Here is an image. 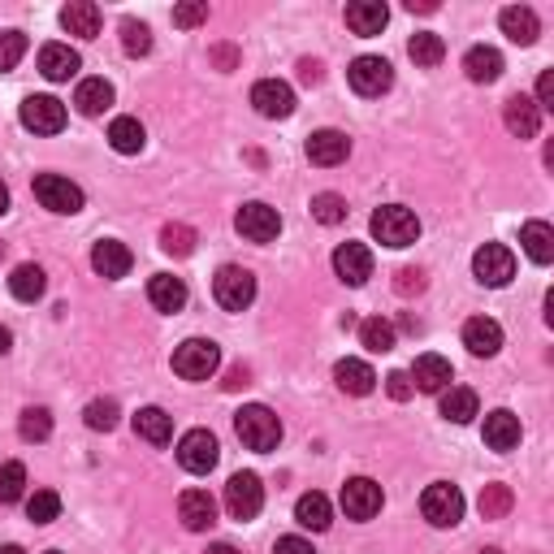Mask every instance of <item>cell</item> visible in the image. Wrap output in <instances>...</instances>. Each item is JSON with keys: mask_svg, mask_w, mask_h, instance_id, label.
<instances>
[{"mask_svg": "<svg viewBox=\"0 0 554 554\" xmlns=\"http://www.w3.org/2000/svg\"><path fill=\"white\" fill-rule=\"evenodd\" d=\"M26 494V468L18 459H9V464H0V503H18Z\"/></svg>", "mask_w": 554, "mask_h": 554, "instance_id": "cell-43", "label": "cell"}, {"mask_svg": "<svg viewBox=\"0 0 554 554\" xmlns=\"http://www.w3.org/2000/svg\"><path fill=\"white\" fill-rule=\"evenodd\" d=\"M217 459H221V446H217V438L208 429H191V433H182V438H178V464L187 472H195V477L213 472Z\"/></svg>", "mask_w": 554, "mask_h": 554, "instance_id": "cell-9", "label": "cell"}, {"mask_svg": "<svg viewBox=\"0 0 554 554\" xmlns=\"http://www.w3.org/2000/svg\"><path fill=\"white\" fill-rule=\"evenodd\" d=\"M234 226H239V234H243V239H252V243H273L277 234H282V217H277V208L256 200V204H243L239 208Z\"/></svg>", "mask_w": 554, "mask_h": 554, "instance_id": "cell-12", "label": "cell"}, {"mask_svg": "<svg viewBox=\"0 0 554 554\" xmlns=\"http://www.w3.org/2000/svg\"><path fill=\"white\" fill-rule=\"evenodd\" d=\"M204 554H239V550H234V546H230V542H217V546H208V550H204Z\"/></svg>", "mask_w": 554, "mask_h": 554, "instance_id": "cell-56", "label": "cell"}, {"mask_svg": "<svg viewBox=\"0 0 554 554\" xmlns=\"http://www.w3.org/2000/svg\"><path fill=\"white\" fill-rule=\"evenodd\" d=\"M299 78H303V83H321V65H316V61H303V65H299Z\"/></svg>", "mask_w": 554, "mask_h": 554, "instance_id": "cell-53", "label": "cell"}, {"mask_svg": "<svg viewBox=\"0 0 554 554\" xmlns=\"http://www.w3.org/2000/svg\"><path fill=\"white\" fill-rule=\"evenodd\" d=\"M472 273H477L481 286H507L511 277H516V256H511V247L503 243H485L477 256H472Z\"/></svg>", "mask_w": 554, "mask_h": 554, "instance_id": "cell-10", "label": "cell"}, {"mask_svg": "<svg viewBox=\"0 0 554 554\" xmlns=\"http://www.w3.org/2000/svg\"><path fill=\"white\" fill-rule=\"evenodd\" d=\"M122 48H126V57H148V52H152V31H148V22L126 18V22H122Z\"/></svg>", "mask_w": 554, "mask_h": 554, "instance_id": "cell-42", "label": "cell"}, {"mask_svg": "<svg viewBox=\"0 0 554 554\" xmlns=\"http://www.w3.org/2000/svg\"><path fill=\"white\" fill-rule=\"evenodd\" d=\"M161 247L169 256H191L195 252V230L191 226H165L161 230Z\"/></svg>", "mask_w": 554, "mask_h": 554, "instance_id": "cell-46", "label": "cell"}, {"mask_svg": "<svg viewBox=\"0 0 554 554\" xmlns=\"http://www.w3.org/2000/svg\"><path fill=\"white\" fill-rule=\"evenodd\" d=\"M481 554H503V550H498V546H490V550H481Z\"/></svg>", "mask_w": 554, "mask_h": 554, "instance_id": "cell-60", "label": "cell"}, {"mask_svg": "<svg viewBox=\"0 0 554 554\" xmlns=\"http://www.w3.org/2000/svg\"><path fill=\"white\" fill-rule=\"evenodd\" d=\"M342 511H347L351 520H373L381 511V485L368 481V477H351L347 485H342Z\"/></svg>", "mask_w": 554, "mask_h": 554, "instance_id": "cell-14", "label": "cell"}, {"mask_svg": "<svg viewBox=\"0 0 554 554\" xmlns=\"http://www.w3.org/2000/svg\"><path fill=\"white\" fill-rule=\"evenodd\" d=\"M213 299H217L226 312L252 308V299H256V277L247 273L243 265H221L217 277H213Z\"/></svg>", "mask_w": 554, "mask_h": 554, "instance_id": "cell-6", "label": "cell"}, {"mask_svg": "<svg viewBox=\"0 0 554 554\" xmlns=\"http://www.w3.org/2000/svg\"><path fill=\"white\" fill-rule=\"evenodd\" d=\"M148 299L156 312H182L187 308V282L174 273H156L148 282Z\"/></svg>", "mask_w": 554, "mask_h": 554, "instance_id": "cell-26", "label": "cell"}, {"mask_svg": "<svg viewBox=\"0 0 554 554\" xmlns=\"http://www.w3.org/2000/svg\"><path fill=\"white\" fill-rule=\"evenodd\" d=\"M498 22H503V35L511 39V44H537V35H542V22H537V13L529 5H507L503 13H498Z\"/></svg>", "mask_w": 554, "mask_h": 554, "instance_id": "cell-21", "label": "cell"}, {"mask_svg": "<svg viewBox=\"0 0 554 554\" xmlns=\"http://www.w3.org/2000/svg\"><path fill=\"white\" fill-rule=\"evenodd\" d=\"M26 516H31L35 524H52L61 516V494L57 490H35L31 498H26Z\"/></svg>", "mask_w": 554, "mask_h": 554, "instance_id": "cell-41", "label": "cell"}, {"mask_svg": "<svg viewBox=\"0 0 554 554\" xmlns=\"http://www.w3.org/2000/svg\"><path fill=\"white\" fill-rule=\"evenodd\" d=\"M511 503H516V498H511L507 485H485L481 490V516L485 520H503L511 511Z\"/></svg>", "mask_w": 554, "mask_h": 554, "instance_id": "cell-44", "label": "cell"}, {"mask_svg": "<svg viewBox=\"0 0 554 554\" xmlns=\"http://www.w3.org/2000/svg\"><path fill=\"white\" fill-rule=\"evenodd\" d=\"M407 9H420V13H433L438 5H433V0H407Z\"/></svg>", "mask_w": 554, "mask_h": 554, "instance_id": "cell-55", "label": "cell"}, {"mask_svg": "<svg viewBox=\"0 0 554 554\" xmlns=\"http://www.w3.org/2000/svg\"><path fill=\"white\" fill-rule=\"evenodd\" d=\"M234 433H239V442L247 451H277V442H282V420H277L265 403H247L243 412H234Z\"/></svg>", "mask_w": 554, "mask_h": 554, "instance_id": "cell-1", "label": "cell"}, {"mask_svg": "<svg viewBox=\"0 0 554 554\" xmlns=\"http://www.w3.org/2000/svg\"><path fill=\"white\" fill-rule=\"evenodd\" d=\"M334 381H338L342 394H355V399H364V394H373L377 373L364 360H338L334 364Z\"/></svg>", "mask_w": 554, "mask_h": 554, "instance_id": "cell-27", "label": "cell"}, {"mask_svg": "<svg viewBox=\"0 0 554 554\" xmlns=\"http://www.w3.org/2000/svg\"><path fill=\"white\" fill-rule=\"evenodd\" d=\"M442 416L451 420V425H468V420H477V416H481V399H477V390H468V386H451V390H442Z\"/></svg>", "mask_w": 554, "mask_h": 554, "instance_id": "cell-30", "label": "cell"}, {"mask_svg": "<svg viewBox=\"0 0 554 554\" xmlns=\"http://www.w3.org/2000/svg\"><path fill=\"white\" fill-rule=\"evenodd\" d=\"M464 74L472 78V83H498V78H503V52L490 48V44L468 48V57H464Z\"/></svg>", "mask_w": 554, "mask_h": 554, "instance_id": "cell-28", "label": "cell"}, {"mask_svg": "<svg viewBox=\"0 0 554 554\" xmlns=\"http://www.w3.org/2000/svg\"><path fill=\"white\" fill-rule=\"evenodd\" d=\"M503 122L516 139H537V130H542V109H537L529 96H511L507 109H503Z\"/></svg>", "mask_w": 554, "mask_h": 554, "instance_id": "cell-23", "label": "cell"}, {"mask_svg": "<svg viewBox=\"0 0 554 554\" xmlns=\"http://www.w3.org/2000/svg\"><path fill=\"white\" fill-rule=\"evenodd\" d=\"M520 416H511L507 407H498V412L485 416V446L498 455H507V451H516L520 446Z\"/></svg>", "mask_w": 554, "mask_h": 554, "instance_id": "cell-18", "label": "cell"}, {"mask_svg": "<svg viewBox=\"0 0 554 554\" xmlns=\"http://www.w3.org/2000/svg\"><path fill=\"white\" fill-rule=\"evenodd\" d=\"M83 420H87V429H96V433H113L117 420H122V407H117L113 399H91Z\"/></svg>", "mask_w": 554, "mask_h": 554, "instance_id": "cell-39", "label": "cell"}, {"mask_svg": "<svg viewBox=\"0 0 554 554\" xmlns=\"http://www.w3.org/2000/svg\"><path fill=\"white\" fill-rule=\"evenodd\" d=\"M464 347L472 355H481V360H490V355H498V347H503V325L490 321V316H472L464 325Z\"/></svg>", "mask_w": 554, "mask_h": 554, "instance_id": "cell-20", "label": "cell"}, {"mask_svg": "<svg viewBox=\"0 0 554 554\" xmlns=\"http://www.w3.org/2000/svg\"><path fill=\"white\" fill-rule=\"evenodd\" d=\"M0 554H26L22 546H0Z\"/></svg>", "mask_w": 554, "mask_h": 554, "instance_id": "cell-59", "label": "cell"}, {"mask_svg": "<svg viewBox=\"0 0 554 554\" xmlns=\"http://www.w3.org/2000/svg\"><path fill=\"white\" fill-rule=\"evenodd\" d=\"M9 347H13V334H9V329H5V325H0V355H5Z\"/></svg>", "mask_w": 554, "mask_h": 554, "instance_id": "cell-57", "label": "cell"}, {"mask_svg": "<svg viewBox=\"0 0 554 554\" xmlns=\"http://www.w3.org/2000/svg\"><path fill=\"white\" fill-rule=\"evenodd\" d=\"M347 83L355 96H386V91L394 87V70H390V61L386 57H355L351 61V70H347Z\"/></svg>", "mask_w": 554, "mask_h": 554, "instance_id": "cell-8", "label": "cell"}, {"mask_svg": "<svg viewBox=\"0 0 554 554\" xmlns=\"http://www.w3.org/2000/svg\"><path fill=\"white\" fill-rule=\"evenodd\" d=\"M109 143H113V152H122V156H139L143 143H148V130L139 126V117H117L109 126Z\"/></svg>", "mask_w": 554, "mask_h": 554, "instance_id": "cell-34", "label": "cell"}, {"mask_svg": "<svg viewBox=\"0 0 554 554\" xmlns=\"http://www.w3.org/2000/svg\"><path fill=\"white\" fill-rule=\"evenodd\" d=\"M260 507H265V485H260L256 472H234L226 485V511L230 520H256Z\"/></svg>", "mask_w": 554, "mask_h": 554, "instance_id": "cell-7", "label": "cell"}, {"mask_svg": "<svg viewBox=\"0 0 554 554\" xmlns=\"http://www.w3.org/2000/svg\"><path fill=\"white\" fill-rule=\"evenodd\" d=\"M18 433H22V442H44L52 433V412L48 407H26L18 420Z\"/></svg>", "mask_w": 554, "mask_h": 554, "instance_id": "cell-40", "label": "cell"}, {"mask_svg": "<svg viewBox=\"0 0 554 554\" xmlns=\"http://www.w3.org/2000/svg\"><path fill=\"white\" fill-rule=\"evenodd\" d=\"M464 494H459V485L451 481H433L425 498H420V511H425V520L433 529H455L459 520H464Z\"/></svg>", "mask_w": 554, "mask_h": 554, "instance_id": "cell-4", "label": "cell"}, {"mask_svg": "<svg viewBox=\"0 0 554 554\" xmlns=\"http://www.w3.org/2000/svg\"><path fill=\"white\" fill-rule=\"evenodd\" d=\"M35 200L44 204L48 213L74 217V213H83L87 195H83V187H78V182L61 178V174H39V178H35Z\"/></svg>", "mask_w": 554, "mask_h": 554, "instance_id": "cell-5", "label": "cell"}, {"mask_svg": "<svg viewBox=\"0 0 554 554\" xmlns=\"http://www.w3.org/2000/svg\"><path fill=\"white\" fill-rule=\"evenodd\" d=\"M22 126L35 135H57L65 126V104L57 96H26L22 100Z\"/></svg>", "mask_w": 554, "mask_h": 554, "instance_id": "cell-13", "label": "cell"}, {"mask_svg": "<svg viewBox=\"0 0 554 554\" xmlns=\"http://www.w3.org/2000/svg\"><path fill=\"white\" fill-rule=\"evenodd\" d=\"M386 390H390V399H399V403H403V399H412V390H416V386H412V377H407L403 368H399V373H390V377H386Z\"/></svg>", "mask_w": 554, "mask_h": 554, "instance_id": "cell-49", "label": "cell"}, {"mask_svg": "<svg viewBox=\"0 0 554 554\" xmlns=\"http://www.w3.org/2000/svg\"><path fill=\"white\" fill-rule=\"evenodd\" d=\"M351 156V139L342 135V130H316L308 139V161L321 165V169H334Z\"/></svg>", "mask_w": 554, "mask_h": 554, "instance_id": "cell-17", "label": "cell"}, {"mask_svg": "<svg viewBox=\"0 0 554 554\" xmlns=\"http://www.w3.org/2000/svg\"><path fill=\"white\" fill-rule=\"evenodd\" d=\"M386 22H390V9L381 5V0H351L347 5V26L355 35H381L386 31Z\"/></svg>", "mask_w": 554, "mask_h": 554, "instance_id": "cell-25", "label": "cell"}, {"mask_svg": "<svg viewBox=\"0 0 554 554\" xmlns=\"http://www.w3.org/2000/svg\"><path fill=\"white\" fill-rule=\"evenodd\" d=\"M221 368V347L213 338H187L174 351V373L182 381H208Z\"/></svg>", "mask_w": 554, "mask_h": 554, "instance_id": "cell-3", "label": "cell"}, {"mask_svg": "<svg viewBox=\"0 0 554 554\" xmlns=\"http://www.w3.org/2000/svg\"><path fill=\"white\" fill-rule=\"evenodd\" d=\"M334 273L347 286H364L368 277H373V252H368L364 243H342L334 252Z\"/></svg>", "mask_w": 554, "mask_h": 554, "instance_id": "cell-16", "label": "cell"}, {"mask_svg": "<svg viewBox=\"0 0 554 554\" xmlns=\"http://www.w3.org/2000/svg\"><path fill=\"white\" fill-rule=\"evenodd\" d=\"M407 57H412L416 65H425V70H433V65H442V57H446L442 35H433V31L412 35V44H407Z\"/></svg>", "mask_w": 554, "mask_h": 554, "instance_id": "cell-37", "label": "cell"}, {"mask_svg": "<svg viewBox=\"0 0 554 554\" xmlns=\"http://www.w3.org/2000/svg\"><path fill=\"white\" fill-rule=\"evenodd\" d=\"M135 433L152 446H165L169 438H174V416H169L165 407H143V412L135 416Z\"/></svg>", "mask_w": 554, "mask_h": 554, "instance_id": "cell-32", "label": "cell"}, {"mask_svg": "<svg viewBox=\"0 0 554 554\" xmlns=\"http://www.w3.org/2000/svg\"><path fill=\"white\" fill-rule=\"evenodd\" d=\"M74 104H78L83 117H100L113 104V83L109 78H83L78 91H74Z\"/></svg>", "mask_w": 554, "mask_h": 554, "instance_id": "cell-31", "label": "cell"}, {"mask_svg": "<svg viewBox=\"0 0 554 554\" xmlns=\"http://www.w3.org/2000/svg\"><path fill=\"white\" fill-rule=\"evenodd\" d=\"M252 104H256L260 117L282 122V117L295 113V91H290V83H282V78H260L252 87Z\"/></svg>", "mask_w": 554, "mask_h": 554, "instance_id": "cell-11", "label": "cell"}, {"mask_svg": "<svg viewBox=\"0 0 554 554\" xmlns=\"http://www.w3.org/2000/svg\"><path fill=\"white\" fill-rule=\"evenodd\" d=\"M0 213H9V187L0 182Z\"/></svg>", "mask_w": 554, "mask_h": 554, "instance_id": "cell-58", "label": "cell"}, {"mask_svg": "<svg viewBox=\"0 0 554 554\" xmlns=\"http://www.w3.org/2000/svg\"><path fill=\"white\" fill-rule=\"evenodd\" d=\"M61 26L78 39H96L100 35V9L91 5V0H70V5L61 9Z\"/></svg>", "mask_w": 554, "mask_h": 554, "instance_id": "cell-29", "label": "cell"}, {"mask_svg": "<svg viewBox=\"0 0 554 554\" xmlns=\"http://www.w3.org/2000/svg\"><path fill=\"white\" fill-rule=\"evenodd\" d=\"M520 243H524V252H529L533 265H550L554 260V230L546 221H529V226L520 230Z\"/></svg>", "mask_w": 554, "mask_h": 554, "instance_id": "cell-35", "label": "cell"}, {"mask_svg": "<svg viewBox=\"0 0 554 554\" xmlns=\"http://www.w3.org/2000/svg\"><path fill=\"white\" fill-rule=\"evenodd\" d=\"M48 290V273L39 269V265H18L9 277V295L18 299V303H35L39 295Z\"/></svg>", "mask_w": 554, "mask_h": 554, "instance_id": "cell-33", "label": "cell"}, {"mask_svg": "<svg viewBox=\"0 0 554 554\" xmlns=\"http://www.w3.org/2000/svg\"><path fill=\"white\" fill-rule=\"evenodd\" d=\"M360 342H364L368 351L386 355V351H394V325L381 321V316H368V321L360 325Z\"/></svg>", "mask_w": 554, "mask_h": 554, "instance_id": "cell-38", "label": "cell"}, {"mask_svg": "<svg viewBox=\"0 0 554 554\" xmlns=\"http://www.w3.org/2000/svg\"><path fill=\"white\" fill-rule=\"evenodd\" d=\"M312 217L321 221V226H338V221L347 217V200H342V195H334V191H321L312 200Z\"/></svg>", "mask_w": 554, "mask_h": 554, "instance_id": "cell-45", "label": "cell"}, {"mask_svg": "<svg viewBox=\"0 0 554 554\" xmlns=\"http://www.w3.org/2000/svg\"><path fill=\"white\" fill-rule=\"evenodd\" d=\"M295 520L303 524V529H312V533H325L329 520H334V507H329L325 494H303L295 503Z\"/></svg>", "mask_w": 554, "mask_h": 554, "instance_id": "cell-36", "label": "cell"}, {"mask_svg": "<svg viewBox=\"0 0 554 554\" xmlns=\"http://www.w3.org/2000/svg\"><path fill=\"white\" fill-rule=\"evenodd\" d=\"M537 109H554V70H542V78H537Z\"/></svg>", "mask_w": 554, "mask_h": 554, "instance_id": "cell-50", "label": "cell"}, {"mask_svg": "<svg viewBox=\"0 0 554 554\" xmlns=\"http://www.w3.org/2000/svg\"><path fill=\"white\" fill-rule=\"evenodd\" d=\"M399 290H403V295H412V290H425V273H420V269H403L399 273Z\"/></svg>", "mask_w": 554, "mask_h": 554, "instance_id": "cell-52", "label": "cell"}, {"mask_svg": "<svg viewBox=\"0 0 554 554\" xmlns=\"http://www.w3.org/2000/svg\"><path fill=\"white\" fill-rule=\"evenodd\" d=\"M178 520L187 524L191 533H204L208 524L217 520V503H213V494L208 490H187L178 498Z\"/></svg>", "mask_w": 554, "mask_h": 554, "instance_id": "cell-24", "label": "cell"}, {"mask_svg": "<svg viewBox=\"0 0 554 554\" xmlns=\"http://www.w3.org/2000/svg\"><path fill=\"white\" fill-rule=\"evenodd\" d=\"M26 57V35L22 31H0V70H13Z\"/></svg>", "mask_w": 554, "mask_h": 554, "instance_id": "cell-47", "label": "cell"}, {"mask_svg": "<svg viewBox=\"0 0 554 554\" xmlns=\"http://www.w3.org/2000/svg\"><path fill=\"white\" fill-rule=\"evenodd\" d=\"M200 22H208V0H187V5L174 9V26H182V31H191Z\"/></svg>", "mask_w": 554, "mask_h": 554, "instance_id": "cell-48", "label": "cell"}, {"mask_svg": "<svg viewBox=\"0 0 554 554\" xmlns=\"http://www.w3.org/2000/svg\"><path fill=\"white\" fill-rule=\"evenodd\" d=\"M368 226H373V239L381 247H412L420 239V217L412 213V208H403V204L377 208Z\"/></svg>", "mask_w": 554, "mask_h": 554, "instance_id": "cell-2", "label": "cell"}, {"mask_svg": "<svg viewBox=\"0 0 554 554\" xmlns=\"http://www.w3.org/2000/svg\"><path fill=\"white\" fill-rule=\"evenodd\" d=\"M44 554H61V550H44Z\"/></svg>", "mask_w": 554, "mask_h": 554, "instance_id": "cell-61", "label": "cell"}, {"mask_svg": "<svg viewBox=\"0 0 554 554\" xmlns=\"http://www.w3.org/2000/svg\"><path fill=\"white\" fill-rule=\"evenodd\" d=\"M412 386L425 390V394H442L446 386H451V360H442V355H420V360L412 364Z\"/></svg>", "mask_w": 554, "mask_h": 554, "instance_id": "cell-22", "label": "cell"}, {"mask_svg": "<svg viewBox=\"0 0 554 554\" xmlns=\"http://www.w3.org/2000/svg\"><path fill=\"white\" fill-rule=\"evenodd\" d=\"M83 70V57L70 48V44H44L39 48V74L48 83H70V78Z\"/></svg>", "mask_w": 554, "mask_h": 554, "instance_id": "cell-15", "label": "cell"}, {"mask_svg": "<svg viewBox=\"0 0 554 554\" xmlns=\"http://www.w3.org/2000/svg\"><path fill=\"white\" fill-rule=\"evenodd\" d=\"M239 386H247V368H234L230 381H226V390H239Z\"/></svg>", "mask_w": 554, "mask_h": 554, "instance_id": "cell-54", "label": "cell"}, {"mask_svg": "<svg viewBox=\"0 0 554 554\" xmlns=\"http://www.w3.org/2000/svg\"><path fill=\"white\" fill-rule=\"evenodd\" d=\"M273 554H316L312 542H303V537H277Z\"/></svg>", "mask_w": 554, "mask_h": 554, "instance_id": "cell-51", "label": "cell"}, {"mask_svg": "<svg viewBox=\"0 0 554 554\" xmlns=\"http://www.w3.org/2000/svg\"><path fill=\"white\" fill-rule=\"evenodd\" d=\"M130 265H135V256H130L126 243L117 239H100L96 252H91V269H96L100 277H109V282H117V277H126Z\"/></svg>", "mask_w": 554, "mask_h": 554, "instance_id": "cell-19", "label": "cell"}]
</instances>
